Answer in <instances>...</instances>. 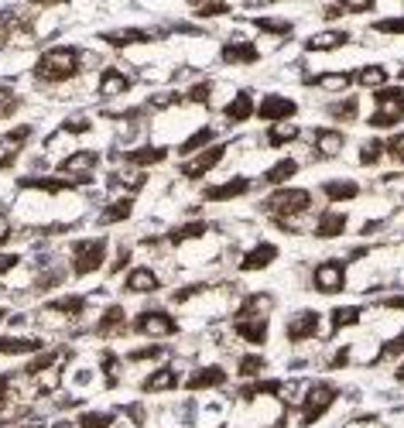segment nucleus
Returning <instances> with one entry per match:
<instances>
[{
  "label": "nucleus",
  "instance_id": "36",
  "mask_svg": "<svg viewBox=\"0 0 404 428\" xmlns=\"http://www.w3.org/2000/svg\"><path fill=\"white\" fill-rule=\"evenodd\" d=\"M305 390H309V384L305 381H291V384H284L281 394L288 404H305Z\"/></svg>",
  "mask_w": 404,
  "mask_h": 428
},
{
  "label": "nucleus",
  "instance_id": "39",
  "mask_svg": "<svg viewBox=\"0 0 404 428\" xmlns=\"http://www.w3.org/2000/svg\"><path fill=\"white\" fill-rule=\"evenodd\" d=\"M130 216V199H123V202H114L107 213H103V223H117V220H127Z\"/></svg>",
  "mask_w": 404,
  "mask_h": 428
},
{
  "label": "nucleus",
  "instance_id": "51",
  "mask_svg": "<svg viewBox=\"0 0 404 428\" xmlns=\"http://www.w3.org/2000/svg\"><path fill=\"white\" fill-rule=\"evenodd\" d=\"M373 7H377L373 0H350V3H343V10H350V14H366Z\"/></svg>",
  "mask_w": 404,
  "mask_h": 428
},
{
  "label": "nucleus",
  "instance_id": "56",
  "mask_svg": "<svg viewBox=\"0 0 404 428\" xmlns=\"http://www.w3.org/2000/svg\"><path fill=\"white\" fill-rule=\"evenodd\" d=\"M24 428H35V425H24Z\"/></svg>",
  "mask_w": 404,
  "mask_h": 428
},
{
  "label": "nucleus",
  "instance_id": "49",
  "mask_svg": "<svg viewBox=\"0 0 404 428\" xmlns=\"http://www.w3.org/2000/svg\"><path fill=\"white\" fill-rule=\"evenodd\" d=\"M377 31H384V35H404V17H391V21H380V24H377Z\"/></svg>",
  "mask_w": 404,
  "mask_h": 428
},
{
  "label": "nucleus",
  "instance_id": "32",
  "mask_svg": "<svg viewBox=\"0 0 404 428\" xmlns=\"http://www.w3.org/2000/svg\"><path fill=\"white\" fill-rule=\"evenodd\" d=\"M295 171H298V161H295V158H284V161H278V165H271L267 182H274V185H278V182H288Z\"/></svg>",
  "mask_w": 404,
  "mask_h": 428
},
{
  "label": "nucleus",
  "instance_id": "29",
  "mask_svg": "<svg viewBox=\"0 0 404 428\" xmlns=\"http://www.w3.org/2000/svg\"><path fill=\"white\" fill-rule=\"evenodd\" d=\"M298 137V127L295 123H274L271 130H267V141H271V148H281V144H288V141H295Z\"/></svg>",
  "mask_w": 404,
  "mask_h": 428
},
{
  "label": "nucleus",
  "instance_id": "37",
  "mask_svg": "<svg viewBox=\"0 0 404 428\" xmlns=\"http://www.w3.org/2000/svg\"><path fill=\"white\" fill-rule=\"evenodd\" d=\"M196 14H199V17H223V14H230V3H223V0L196 3Z\"/></svg>",
  "mask_w": 404,
  "mask_h": 428
},
{
  "label": "nucleus",
  "instance_id": "55",
  "mask_svg": "<svg viewBox=\"0 0 404 428\" xmlns=\"http://www.w3.org/2000/svg\"><path fill=\"white\" fill-rule=\"evenodd\" d=\"M398 381H404V367H401V370H398Z\"/></svg>",
  "mask_w": 404,
  "mask_h": 428
},
{
  "label": "nucleus",
  "instance_id": "10",
  "mask_svg": "<svg viewBox=\"0 0 404 428\" xmlns=\"http://www.w3.org/2000/svg\"><path fill=\"white\" fill-rule=\"evenodd\" d=\"M223 155H226V148H223V144H212L205 155L192 158V161H185V165H182V171H185L189 178H202L205 171H212V168L223 161Z\"/></svg>",
  "mask_w": 404,
  "mask_h": 428
},
{
  "label": "nucleus",
  "instance_id": "1",
  "mask_svg": "<svg viewBox=\"0 0 404 428\" xmlns=\"http://www.w3.org/2000/svg\"><path fill=\"white\" fill-rule=\"evenodd\" d=\"M79 59L82 55L76 48H65V45L62 48H48L38 59V66H35V76L41 82H65V79H72L82 69Z\"/></svg>",
  "mask_w": 404,
  "mask_h": 428
},
{
  "label": "nucleus",
  "instance_id": "21",
  "mask_svg": "<svg viewBox=\"0 0 404 428\" xmlns=\"http://www.w3.org/2000/svg\"><path fill=\"white\" fill-rule=\"evenodd\" d=\"M346 230V213H339V209H329L319 216V227H316V234L319 236H339Z\"/></svg>",
  "mask_w": 404,
  "mask_h": 428
},
{
  "label": "nucleus",
  "instance_id": "47",
  "mask_svg": "<svg viewBox=\"0 0 404 428\" xmlns=\"http://www.w3.org/2000/svg\"><path fill=\"white\" fill-rule=\"evenodd\" d=\"M332 117L336 120H357V100H343L332 107Z\"/></svg>",
  "mask_w": 404,
  "mask_h": 428
},
{
  "label": "nucleus",
  "instance_id": "18",
  "mask_svg": "<svg viewBox=\"0 0 404 428\" xmlns=\"http://www.w3.org/2000/svg\"><path fill=\"white\" fill-rule=\"evenodd\" d=\"M127 89H130V79L123 76L121 69H107L100 76V96H121Z\"/></svg>",
  "mask_w": 404,
  "mask_h": 428
},
{
  "label": "nucleus",
  "instance_id": "9",
  "mask_svg": "<svg viewBox=\"0 0 404 428\" xmlns=\"http://www.w3.org/2000/svg\"><path fill=\"white\" fill-rule=\"evenodd\" d=\"M319 333V312H298L295 319H288V339L291 343H305Z\"/></svg>",
  "mask_w": 404,
  "mask_h": 428
},
{
  "label": "nucleus",
  "instance_id": "16",
  "mask_svg": "<svg viewBox=\"0 0 404 428\" xmlns=\"http://www.w3.org/2000/svg\"><path fill=\"white\" fill-rule=\"evenodd\" d=\"M274 257H278V247H274V243H257V247L240 261V268L243 271H257V268H267Z\"/></svg>",
  "mask_w": 404,
  "mask_h": 428
},
{
  "label": "nucleus",
  "instance_id": "52",
  "mask_svg": "<svg viewBox=\"0 0 404 428\" xmlns=\"http://www.w3.org/2000/svg\"><path fill=\"white\" fill-rule=\"evenodd\" d=\"M158 356H164L162 346H148V350H134L130 353V360L137 363V360H158Z\"/></svg>",
  "mask_w": 404,
  "mask_h": 428
},
{
  "label": "nucleus",
  "instance_id": "22",
  "mask_svg": "<svg viewBox=\"0 0 404 428\" xmlns=\"http://www.w3.org/2000/svg\"><path fill=\"white\" fill-rule=\"evenodd\" d=\"M110 182H114L117 189H121V185L123 189H141V185L148 182V175H144L141 168H130V165H127V168H117V171L110 175Z\"/></svg>",
  "mask_w": 404,
  "mask_h": 428
},
{
  "label": "nucleus",
  "instance_id": "50",
  "mask_svg": "<svg viewBox=\"0 0 404 428\" xmlns=\"http://www.w3.org/2000/svg\"><path fill=\"white\" fill-rule=\"evenodd\" d=\"M209 93H212V82H199V86H192L189 100L192 103H209Z\"/></svg>",
  "mask_w": 404,
  "mask_h": 428
},
{
  "label": "nucleus",
  "instance_id": "42",
  "mask_svg": "<svg viewBox=\"0 0 404 428\" xmlns=\"http://www.w3.org/2000/svg\"><path fill=\"white\" fill-rule=\"evenodd\" d=\"M202 234H205L202 223H189V227H182V230H171L168 240H171V243H182V240H189V236H202Z\"/></svg>",
  "mask_w": 404,
  "mask_h": 428
},
{
  "label": "nucleus",
  "instance_id": "2",
  "mask_svg": "<svg viewBox=\"0 0 404 428\" xmlns=\"http://www.w3.org/2000/svg\"><path fill=\"white\" fill-rule=\"evenodd\" d=\"M377 114L370 117V127H394L404 120V93L401 89H377Z\"/></svg>",
  "mask_w": 404,
  "mask_h": 428
},
{
  "label": "nucleus",
  "instance_id": "40",
  "mask_svg": "<svg viewBox=\"0 0 404 428\" xmlns=\"http://www.w3.org/2000/svg\"><path fill=\"white\" fill-rule=\"evenodd\" d=\"M237 370H240V377H254V374H261V370H264V360H261V356H254V353H247Z\"/></svg>",
  "mask_w": 404,
  "mask_h": 428
},
{
  "label": "nucleus",
  "instance_id": "3",
  "mask_svg": "<svg viewBox=\"0 0 404 428\" xmlns=\"http://www.w3.org/2000/svg\"><path fill=\"white\" fill-rule=\"evenodd\" d=\"M103 257H107V240H82L72 247V271L79 274H93L103 268Z\"/></svg>",
  "mask_w": 404,
  "mask_h": 428
},
{
  "label": "nucleus",
  "instance_id": "20",
  "mask_svg": "<svg viewBox=\"0 0 404 428\" xmlns=\"http://www.w3.org/2000/svg\"><path fill=\"white\" fill-rule=\"evenodd\" d=\"M350 35H343V31H319V35H312V38L305 41V48L309 52H332V48H339V45H346Z\"/></svg>",
  "mask_w": 404,
  "mask_h": 428
},
{
  "label": "nucleus",
  "instance_id": "15",
  "mask_svg": "<svg viewBox=\"0 0 404 428\" xmlns=\"http://www.w3.org/2000/svg\"><path fill=\"white\" fill-rule=\"evenodd\" d=\"M312 141H316V155L319 158L339 155V151H343V144H346L339 130H316V134H312Z\"/></svg>",
  "mask_w": 404,
  "mask_h": 428
},
{
  "label": "nucleus",
  "instance_id": "54",
  "mask_svg": "<svg viewBox=\"0 0 404 428\" xmlns=\"http://www.w3.org/2000/svg\"><path fill=\"white\" fill-rule=\"evenodd\" d=\"M14 264H17V254H3V257H0V274L10 271Z\"/></svg>",
  "mask_w": 404,
  "mask_h": 428
},
{
  "label": "nucleus",
  "instance_id": "14",
  "mask_svg": "<svg viewBox=\"0 0 404 428\" xmlns=\"http://www.w3.org/2000/svg\"><path fill=\"white\" fill-rule=\"evenodd\" d=\"M123 288L134 291V295H141V291H158V274L151 271V268H134V271L127 274Z\"/></svg>",
  "mask_w": 404,
  "mask_h": 428
},
{
  "label": "nucleus",
  "instance_id": "11",
  "mask_svg": "<svg viewBox=\"0 0 404 428\" xmlns=\"http://www.w3.org/2000/svg\"><path fill=\"white\" fill-rule=\"evenodd\" d=\"M257 117L261 120H288L295 117V103L291 100H284V96H278V93H271V96H264V103L257 107Z\"/></svg>",
  "mask_w": 404,
  "mask_h": 428
},
{
  "label": "nucleus",
  "instance_id": "12",
  "mask_svg": "<svg viewBox=\"0 0 404 428\" xmlns=\"http://www.w3.org/2000/svg\"><path fill=\"white\" fill-rule=\"evenodd\" d=\"M237 336L247 343H264L267 339V319H250V315H237Z\"/></svg>",
  "mask_w": 404,
  "mask_h": 428
},
{
  "label": "nucleus",
  "instance_id": "46",
  "mask_svg": "<svg viewBox=\"0 0 404 428\" xmlns=\"http://www.w3.org/2000/svg\"><path fill=\"white\" fill-rule=\"evenodd\" d=\"M151 35H144V31H117V35H107L110 45H130V41H148Z\"/></svg>",
  "mask_w": 404,
  "mask_h": 428
},
{
  "label": "nucleus",
  "instance_id": "25",
  "mask_svg": "<svg viewBox=\"0 0 404 428\" xmlns=\"http://www.w3.org/2000/svg\"><path fill=\"white\" fill-rule=\"evenodd\" d=\"M38 350H41L38 336H28V339H17V336L0 339V353H7V356H17V353H38Z\"/></svg>",
  "mask_w": 404,
  "mask_h": 428
},
{
  "label": "nucleus",
  "instance_id": "33",
  "mask_svg": "<svg viewBox=\"0 0 404 428\" xmlns=\"http://www.w3.org/2000/svg\"><path fill=\"white\" fill-rule=\"evenodd\" d=\"M82 305H86V298L72 295V298H59V302H48L45 309H48V312H59V315H79Z\"/></svg>",
  "mask_w": 404,
  "mask_h": 428
},
{
  "label": "nucleus",
  "instance_id": "35",
  "mask_svg": "<svg viewBox=\"0 0 404 428\" xmlns=\"http://www.w3.org/2000/svg\"><path fill=\"white\" fill-rule=\"evenodd\" d=\"M257 31H267V35H288V31H291V21H278V17H257Z\"/></svg>",
  "mask_w": 404,
  "mask_h": 428
},
{
  "label": "nucleus",
  "instance_id": "7",
  "mask_svg": "<svg viewBox=\"0 0 404 428\" xmlns=\"http://www.w3.org/2000/svg\"><path fill=\"white\" fill-rule=\"evenodd\" d=\"M134 329H137L141 336H171V333H175V319L162 309H151V312H141V315H137Z\"/></svg>",
  "mask_w": 404,
  "mask_h": 428
},
{
  "label": "nucleus",
  "instance_id": "34",
  "mask_svg": "<svg viewBox=\"0 0 404 428\" xmlns=\"http://www.w3.org/2000/svg\"><path fill=\"white\" fill-rule=\"evenodd\" d=\"M360 315H364V312L357 309V305L336 309V312H332V329H346V326H357V322H360Z\"/></svg>",
  "mask_w": 404,
  "mask_h": 428
},
{
  "label": "nucleus",
  "instance_id": "48",
  "mask_svg": "<svg viewBox=\"0 0 404 428\" xmlns=\"http://www.w3.org/2000/svg\"><path fill=\"white\" fill-rule=\"evenodd\" d=\"M384 151H387L391 158H398V161H404V134L391 137V141H384Z\"/></svg>",
  "mask_w": 404,
  "mask_h": 428
},
{
  "label": "nucleus",
  "instance_id": "26",
  "mask_svg": "<svg viewBox=\"0 0 404 428\" xmlns=\"http://www.w3.org/2000/svg\"><path fill=\"white\" fill-rule=\"evenodd\" d=\"M357 82L364 86V89H384V82H387V69L384 66H364L360 72H357Z\"/></svg>",
  "mask_w": 404,
  "mask_h": 428
},
{
  "label": "nucleus",
  "instance_id": "38",
  "mask_svg": "<svg viewBox=\"0 0 404 428\" xmlns=\"http://www.w3.org/2000/svg\"><path fill=\"white\" fill-rule=\"evenodd\" d=\"M205 141H212V130H209V127H202L199 134H192L185 144H178V151H182V155H189V151H199Z\"/></svg>",
  "mask_w": 404,
  "mask_h": 428
},
{
  "label": "nucleus",
  "instance_id": "45",
  "mask_svg": "<svg viewBox=\"0 0 404 428\" xmlns=\"http://www.w3.org/2000/svg\"><path fill=\"white\" fill-rule=\"evenodd\" d=\"M178 100H182V96H178L175 89H168V93L151 96V100H148V107H151V110H164V107H171V103H178Z\"/></svg>",
  "mask_w": 404,
  "mask_h": 428
},
{
  "label": "nucleus",
  "instance_id": "6",
  "mask_svg": "<svg viewBox=\"0 0 404 428\" xmlns=\"http://www.w3.org/2000/svg\"><path fill=\"white\" fill-rule=\"evenodd\" d=\"M336 394H339V390L332 388V384H316V388H309V394H305V422H319L325 411L332 408Z\"/></svg>",
  "mask_w": 404,
  "mask_h": 428
},
{
  "label": "nucleus",
  "instance_id": "23",
  "mask_svg": "<svg viewBox=\"0 0 404 428\" xmlns=\"http://www.w3.org/2000/svg\"><path fill=\"white\" fill-rule=\"evenodd\" d=\"M250 189V182L247 178H233V182H223V185H216V189H209L205 199H212V202H223V199H237Z\"/></svg>",
  "mask_w": 404,
  "mask_h": 428
},
{
  "label": "nucleus",
  "instance_id": "13",
  "mask_svg": "<svg viewBox=\"0 0 404 428\" xmlns=\"http://www.w3.org/2000/svg\"><path fill=\"white\" fill-rule=\"evenodd\" d=\"M223 59L233 62V66H250V62L261 59V52H257L254 41H230V45L223 48Z\"/></svg>",
  "mask_w": 404,
  "mask_h": 428
},
{
  "label": "nucleus",
  "instance_id": "43",
  "mask_svg": "<svg viewBox=\"0 0 404 428\" xmlns=\"http://www.w3.org/2000/svg\"><path fill=\"white\" fill-rule=\"evenodd\" d=\"M380 155H384V141H377V137H373V141H366V144H364V151H360V161H364V165H373V161H377Z\"/></svg>",
  "mask_w": 404,
  "mask_h": 428
},
{
  "label": "nucleus",
  "instance_id": "28",
  "mask_svg": "<svg viewBox=\"0 0 404 428\" xmlns=\"http://www.w3.org/2000/svg\"><path fill=\"white\" fill-rule=\"evenodd\" d=\"M175 384H178V374L171 367H162L144 381V390H175Z\"/></svg>",
  "mask_w": 404,
  "mask_h": 428
},
{
  "label": "nucleus",
  "instance_id": "17",
  "mask_svg": "<svg viewBox=\"0 0 404 428\" xmlns=\"http://www.w3.org/2000/svg\"><path fill=\"white\" fill-rule=\"evenodd\" d=\"M247 117H254V96H250L247 89H240V93L226 103V120H230V123H243Z\"/></svg>",
  "mask_w": 404,
  "mask_h": 428
},
{
  "label": "nucleus",
  "instance_id": "19",
  "mask_svg": "<svg viewBox=\"0 0 404 428\" xmlns=\"http://www.w3.org/2000/svg\"><path fill=\"white\" fill-rule=\"evenodd\" d=\"M226 381V374L219 367H205V370H196L189 377V390H209V388H219Z\"/></svg>",
  "mask_w": 404,
  "mask_h": 428
},
{
  "label": "nucleus",
  "instance_id": "27",
  "mask_svg": "<svg viewBox=\"0 0 404 428\" xmlns=\"http://www.w3.org/2000/svg\"><path fill=\"white\" fill-rule=\"evenodd\" d=\"M123 329V309L121 305H114V309L103 312V319L96 322V333L100 336H114V333H121Z\"/></svg>",
  "mask_w": 404,
  "mask_h": 428
},
{
  "label": "nucleus",
  "instance_id": "44",
  "mask_svg": "<svg viewBox=\"0 0 404 428\" xmlns=\"http://www.w3.org/2000/svg\"><path fill=\"white\" fill-rule=\"evenodd\" d=\"M401 353H404V333L398 339H387V343L380 346V353H377V360H391V356H401Z\"/></svg>",
  "mask_w": 404,
  "mask_h": 428
},
{
  "label": "nucleus",
  "instance_id": "41",
  "mask_svg": "<svg viewBox=\"0 0 404 428\" xmlns=\"http://www.w3.org/2000/svg\"><path fill=\"white\" fill-rule=\"evenodd\" d=\"M79 428H114V418L96 411V415H82L79 418Z\"/></svg>",
  "mask_w": 404,
  "mask_h": 428
},
{
  "label": "nucleus",
  "instance_id": "53",
  "mask_svg": "<svg viewBox=\"0 0 404 428\" xmlns=\"http://www.w3.org/2000/svg\"><path fill=\"white\" fill-rule=\"evenodd\" d=\"M10 240V220H7V213L0 209V243H7Z\"/></svg>",
  "mask_w": 404,
  "mask_h": 428
},
{
  "label": "nucleus",
  "instance_id": "31",
  "mask_svg": "<svg viewBox=\"0 0 404 428\" xmlns=\"http://www.w3.org/2000/svg\"><path fill=\"white\" fill-rule=\"evenodd\" d=\"M323 192L329 195V199H357V195H360V185H357V182H325Z\"/></svg>",
  "mask_w": 404,
  "mask_h": 428
},
{
  "label": "nucleus",
  "instance_id": "30",
  "mask_svg": "<svg viewBox=\"0 0 404 428\" xmlns=\"http://www.w3.org/2000/svg\"><path fill=\"white\" fill-rule=\"evenodd\" d=\"M312 86H319V89H329V93H343V89L350 86V76H346V72H325V76H316V79H312Z\"/></svg>",
  "mask_w": 404,
  "mask_h": 428
},
{
  "label": "nucleus",
  "instance_id": "8",
  "mask_svg": "<svg viewBox=\"0 0 404 428\" xmlns=\"http://www.w3.org/2000/svg\"><path fill=\"white\" fill-rule=\"evenodd\" d=\"M312 281H316V288H319L323 295L343 291V284H346V268H343L339 261H325V264H319V268H316Z\"/></svg>",
  "mask_w": 404,
  "mask_h": 428
},
{
  "label": "nucleus",
  "instance_id": "4",
  "mask_svg": "<svg viewBox=\"0 0 404 428\" xmlns=\"http://www.w3.org/2000/svg\"><path fill=\"white\" fill-rule=\"evenodd\" d=\"M271 213H278V216H298V213H305L309 206H312V195L305 192V189H281V192H274L267 202H264Z\"/></svg>",
  "mask_w": 404,
  "mask_h": 428
},
{
  "label": "nucleus",
  "instance_id": "5",
  "mask_svg": "<svg viewBox=\"0 0 404 428\" xmlns=\"http://www.w3.org/2000/svg\"><path fill=\"white\" fill-rule=\"evenodd\" d=\"M93 168H96V151H76V155H69L62 165H59V171H62V178L72 185H79V182H89L93 178Z\"/></svg>",
  "mask_w": 404,
  "mask_h": 428
},
{
  "label": "nucleus",
  "instance_id": "24",
  "mask_svg": "<svg viewBox=\"0 0 404 428\" xmlns=\"http://www.w3.org/2000/svg\"><path fill=\"white\" fill-rule=\"evenodd\" d=\"M130 168H141V165H158V161H164V148H137V151H127V155H121Z\"/></svg>",
  "mask_w": 404,
  "mask_h": 428
}]
</instances>
